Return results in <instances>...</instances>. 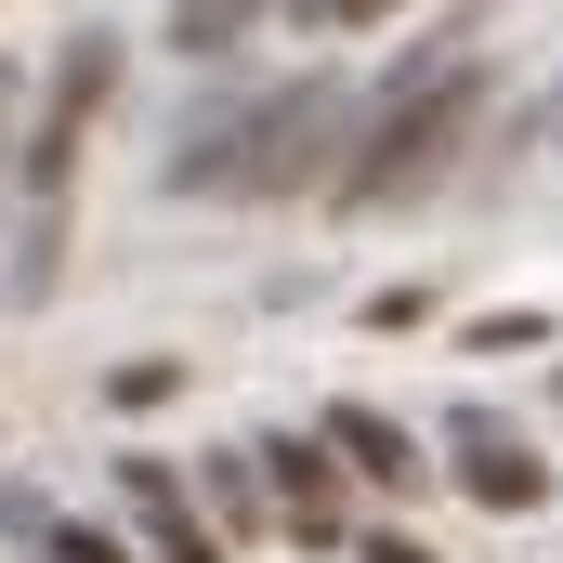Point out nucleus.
Segmentation results:
<instances>
[{"instance_id":"obj_14","label":"nucleus","mask_w":563,"mask_h":563,"mask_svg":"<svg viewBox=\"0 0 563 563\" xmlns=\"http://www.w3.org/2000/svg\"><path fill=\"white\" fill-rule=\"evenodd\" d=\"M551 341V314L538 301H511V314H472V354H538Z\"/></svg>"},{"instance_id":"obj_18","label":"nucleus","mask_w":563,"mask_h":563,"mask_svg":"<svg viewBox=\"0 0 563 563\" xmlns=\"http://www.w3.org/2000/svg\"><path fill=\"white\" fill-rule=\"evenodd\" d=\"M288 13H301V26H380L394 0H288Z\"/></svg>"},{"instance_id":"obj_19","label":"nucleus","mask_w":563,"mask_h":563,"mask_svg":"<svg viewBox=\"0 0 563 563\" xmlns=\"http://www.w3.org/2000/svg\"><path fill=\"white\" fill-rule=\"evenodd\" d=\"M551 132H563V106H551Z\"/></svg>"},{"instance_id":"obj_7","label":"nucleus","mask_w":563,"mask_h":563,"mask_svg":"<svg viewBox=\"0 0 563 563\" xmlns=\"http://www.w3.org/2000/svg\"><path fill=\"white\" fill-rule=\"evenodd\" d=\"M250 119H263V92H210L184 132H170V157H157V184L170 197H236V157H250Z\"/></svg>"},{"instance_id":"obj_11","label":"nucleus","mask_w":563,"mask_h":563,"mask_svg":"<svg viewBox=\"0 0 563 563\" xmlns=\"http://www.w3.org/2000/svg\"><path fill=\"white\" fill-rule=\"evenodd\" d=\"M276 0H170V53H236Z\"/></svg>"},{"instance_id":"obj_13","label":"nucleus","mask_w":563,"mask_h":563,"mask_svg":"<svg viewBox=\"0 0 563 563\" xmlns=\"http://www.w3.org/2000/svg\"><path fill=\"white\" fill-rule=\"evenodd\" d=\"M26 563H144V551H119V538H106V525H79V511H53V538H40Z\"/></svg>"},{"instance_id":"obj_3","label":"nucleus","mask_w":563,"mask_h":563,"mask_svg":"<svg viewBox=\"0 0 563 563\" xmlns=\"http://www.w3.org/2000/svg\"><path fill=\"white\" fill-rule=\"evenodd\" d=\"M341 144H354V92L341 79H276L263 119H250V157H236V197H328Z\"/></svg>"},{"instance_id":"obj_1","label":"nucleus","mask_w":563,"mask_h":563,"mask_svg":"<svg viewBox=\"0 0 563 563\" xmlns=\"http://www.w3.org/2000/svg\"><path fill=\"white\" fill-rule=\"evenodd\" d=\"M485 132V66H472V13L420 40L367 106H354V144H341V170H328V210H394V197H420L459 170V144Z\"/></svg>"},{"instance_id":"obj_2","label":"nucleus","mask_w":563,"mask_h":563,"mask_svg":"<svg viewBox=\"0 0 563 563\" xmlns=\"http://www.w3.org/2000/svg\"><path fill=\"white\" fill-rule=\"evenodd\" d=\"M106 106H119V26H66L53 79L26 92V144H13V184H26V210H66L79 157H92V132H106Z\"/></svg>"},{"instance_id":"obj_6","label":"nucleus","mask_w":563,"mask_h":563,"mask_svg":"<svg viewBox=\"0 0 563 563\" xmlns=\"http://www.w3.org/2000/svg\"><path fill=\"white\" fill-rule=\"evenodd\" d=\"M445 472H459V498H485V511H538V498H551V459L511 420H485V407L445 420Z\"/></svg>"},{"instance_id":"obj_4","label":"nucleus","mask_w":563,"mask_h":563,"mask_svg":"<svg viewBox=\"0 0 563 563\" xmlns=\"http://www.w3.org/2000/svg\"><path fill=\"white\" fill-rule=\"evenodd\" d=\"M263 498H276V538L301 551H354V472L328 459V432H263Z\"/></svg>"},{"instance_id":"obj_9","label":"nucleus","mask_w":563,"mask_h":563,"mask_svg":"<svg viewBox=\"0 0 563 563\" xmlns=\"http://www.w3.org/2000/svg\"><path fill=\"white\" fill-rule=\"evenodd\" d=\"M184 485H197V511H210V538H223V551H263V538H276V498H263V459H250V445L184 459Z\"/></svg>"},{"instance_id":"obj_12","label":"nucleus","mask_w":563,"mask_h":563,"mask_svg":"<svg viewBox=\"0 0 563 563\" xmlns=\"http://www.w3.org/2000/svg\"><path fill=\"white\" fill-rule=\"evenodd\" d=\"M40 538H53V485L0 472V551H40Z\"/></svg>"},{"instance_id":"obj_15","label":"nucleus","mask_w":563,"mask_h":563,"mask_svg":"<svg viewBox=\"0 0 563 563\" xmlns=\"http://www.w3.org/2000/svg\"><path fill=\"white\" fill-rule=\"evenodd\" d=\"M106 394H119V407H170V394H184V367H170V354H132Z\"/></svg>"},{"instance_id":"obj_5","label":"nucleus","mask_w":563,"mask_h":563,"mask_svg":"<svg viewBox=\"0 0 563 563\" xmlns=\"http://www.w3.org/2000/svg\"><path fill=\"white\" fill-rule=\"evenodd\" d=\"M119 511H132L144 563H236L223 538H210V511H197V485H184V459H119Z\"/></svg>"},{"instance_id":"obj_16","label":"nucleus","mask_w":563,"mask_h":563,"mask_svg":"<svg viewBox=\"0 0 563 563\" xmlns=\"http://www.w3.org/2000/svg\"><path fill=\"white\" fill-rule=\"evenodd\" d=\"M13 144H26V66H0V197H13Z\"/></svg>"},{"instance_id":"obj_17","label":"nucleus","mask_w":563,"mask_h":563,"mask_svg":"<svg viewBox=\"0 0 563 563\" xmlns=\"http://www.w3.org/2000/svg\"><path fill=\"white\" fill-rule=\"evenodd\" d=\"M354 563H432V551L407 538V525H354Z\"/></svg>"},{"instance_id":"obj_10","label":"nucleus","mask_w":563,"mask_h":563,"mask_svg":"<svg viewBox=\"0 0 563 563\" xmlns=\"http://www.w3.org/2000/svg\"><path fill=\"white\" fill-rule=\"evenodd\" d=\"M53 276H66V210H26V223H13V263H0V301H13V314H40Z\"/></svg>"},{"instance_id":"obj_8","label":"nucleus","mask_w":563,"mask_h":563,"mask_svg":"<svg viewBox=\"0 0 563 563\" xmlns=\"http://www.w3.org/2000/svg\"><path fill=\"white\" fill-rule=\"evenodd\" d=\"M328 459H341V472H354V485H367V498H420L432 485V459H420V432L394 420V407H328Z\"/></svg>"}]
</instances>
